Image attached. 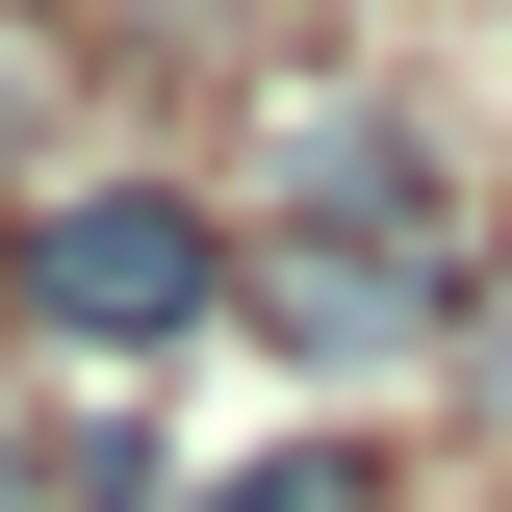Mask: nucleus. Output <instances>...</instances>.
<instances>
[{
  "instance_id": "1",
  "label": "nucleus",
  "mask_w": 512,
  "mask_h": 512,
  "mask_svg": "<svg viewBox=\"0 0 512 512\" xmlns=\"http://www.w3.org/2000/svg\"><path fill=\"white\" fill-rule=\"evenodd\" d=\"M26 308L103 333V359H154V333L231 308V205H180V180H77V205H26Z\"/></svg>"
},
{
  "instance_id": "2",
  "label": "nucleus",
  "mask_w": 512,
  "mask_h": 512,
  "mask_svg": "<svg viewBox=\"0 0 512 512\" xmlns=\"http://www.w3.org/2000/svg\"><path fill=\"white\" fill-rule=\"evenodd\" d=\"M205 512H384V487H359V461L308 436V461H256V487H205Z\"/></svg>"
},
{
  "instance_id": "3",
  "label": "nucleus",
  "mask_w": 512,
  "mask_h": 512,
  "mask_svg": "<svg viewBox=\"0 0 512 512\" xmlns=\"http://www.w3.org/2000/svg\"><path fill=\"white\" fill-rule=\"evenodd\" d=\"M461 384H487V410H512V282H461Z\"/></svg>"
}]
</instances>
